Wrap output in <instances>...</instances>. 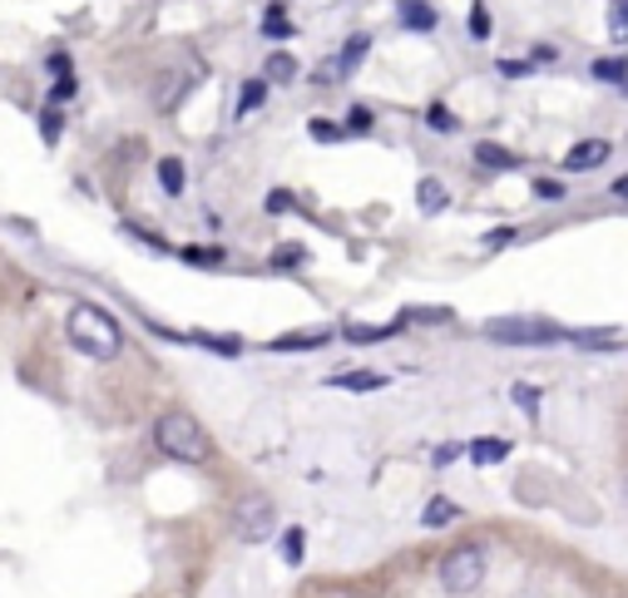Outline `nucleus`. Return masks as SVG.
Masks as SVG:
<instances>
[{"label": "nucleus", "mask_w": 628, "mask_h": 598, "mask_svg": "<svg viewBox=\"0 0 628 598\" xmlns=\"http://www.w3.org/2000/svg\"><path fill=\"white\" fill-rule=\"evenodd\" d=\"M178 258H184L188 267H223L228 262V252L223 248H178Z\"/></svg>", "instance_id": "412c9836"}, {"label": "nucleus", "mask_w": 628, "mask_h": 598, "mask_svg": "<svg viewBox=\"0 0 628 598\" xmlns=\"http://www.w3.org/2000/svg\"><path fill=\"white\" fill-rule=\"evenodd\" d=\"M425 124H431L435 134H455V114L445 110V104H431V110H425Z\"/></svg>", "instance_id": "393cba45"}, {"label": "nucleus", "mask_w": 628, "mask_h": 598, "mask_svg": "<svg viewBox=\"0 0 628 598\" xmlns=\"http://www.w3.org/2000/svg\"><path fill=\"white\" fill-rule=\"evenodd\" d=\"M262 100H268V80H248V84H243V94H238V110H233V114H238V120H243V114H253Z\"/></svg>", "instance_id": "6ab92c4d"}, {"label": "nucleus", "mask_w": 628, "mask_h": 598, "mask_svg": "<svg viewBox=\"0 0 628 598\" xmlns=\"http://www.w3.org/2000/svg\"><path fill=\"white\" fill-rule=\"evenodd\" d=\"M367 50H371V35H351L347 45H342V55H337V60H342V74L357 70L361 60H367Z\"/></svg>", "instance_id": "aec40b11"}, {"label": "nucleus", "mask_w": 628, "mask_h": 598, "mask_svg": "<svg viewBox=\"0 0 628 598\" xmlns=\"http://www.w3.org/2000/svg\"><path fill=\"white\" fill-rule=\"evenodd\" d=\"M475 164L490 168V174H505V168H519V154H509L495 138H481V144H475Z\"/></svg>", "instance_id": "0eeeda50"}, {"label": "nucleus", "mask_w": 628, "mask_h": 598, "mask_svg": "<svg viewBox=\"0 0 628 598\" xmlns=\"http://www.w3.org/2000/svg\"><path fill=\"white\" fill-rule=\"evenodd\" d=\"M80 94V84H74V74H60L55 80V90H50V104H65V100H74Z\"/></svg>", "instance_id": "7c9ffc66"}, {"label": "nucleus", "mask_w": 628, "mask_h": 598, "mask_svg": "<svg viewBox=\"0 0 628 598\" xmlns=\"http://www.w3.org/2000/svg\"><path fill=\"white\" fill-rule=\"evenodd\" d=\"M332 332H297V337H272L268 347L272 351H312V347H327Z\"/></svg>", "instance_id": "4468645a"}, {"label": "nucleus", "mask_w": 628, "mask_h": 598, "mask_svg": "<svg viewBox=\"0 0 628 598\" xmlns=\"http://www.w3.org/2000/svg\"><path fill=\"white\" fill-rule=\"evenodd\" d=\"M302 262V248H292V243H287V252H272V267H297Z\"/></svg>", "instance_id": "72a5a7b5"}, {"label": "nucleus", "mask_w": 628, "mask_h": 598, "mask_svg": "<svg viewBox=\"0 0 628 598\" xmlns=\"http://www.w3.org/2000/svg\"><path fill=\"white\" fill-rule=\"evenodd\" d=\"M609 154H614L609 138H579V144L564 154V168H569V174H589V168L609 164Z\"/></svg>", "instance_id": "423d86ee"}, {"label": "nucleus", "mask_w": 628, "mask_h": 598, "mask_svg": "<svg viewBox=\"0 0 628 598\" xmlns=\"http://www.w3.org/2000/svg\"><path fill=\"white\" fill-rule=\"evenodd\" d=\"M465 455H471L475 465H500L509 455V441H500V435H481V441L465 445Z\"/></svg>", "instance_id": "1a4fd4ad"}, {"label": "nucleus", "mask_w": 628, "mask_h": 598, "mask_svg": "<svg viewBox=\"0 0 628 598\" xmlns=\"http://www.w3.org/2000/svg\"><path fill=\"white\" fill-rule=\"evenodd\" d=\"M292 30H297V25L282 16V6H268V16H262V35H268V40H287Z\"/></svg>", "instance_id": "4be33fe9"}, {"label": "nucleus", "mask_w": 628, "mask_h": 598, "mask_svg": "<svg viewBox=\"0 0 628 598\" xmlns=\"http://www.w3.org/2000/svg\"><path fill=\"white\" fill-rule=\"evenodd\" d=\"M337 391H381L387 386V377H377V371H342V377H332Z\"/></svg>", "instance_id": "ddd939ff"}, {"label": "nucleus", "mask_w": 628, "mask_h": 598, "mask_svg": "<svg viewBox=\"0 0 628 598\" xmlns=\"http://www.w3.org/2000/svg\"><path fill=\"white\" fill-rule=\"evenodd\" d=\"M262 70H268V80H272V84H292V80H297V60L287 55V50H272L268 65H262Z\"/></svg>", "instance_id": "a211bd4d"}, {"label": "nucleus", "mask_w": 628, "mask_h": 598, "mask_svg": "<svg viewBox=\"0 0 628 598\" xmlns=\"http://www.w3.org/2000/svg\"><path fill=\"white\" fill-rule=\"evenodd\" d=\"M564 341H574V347H584V351H599V347H619V327H594V332H569Z\"/></svg>", "instance_id": "f8f14e48"}, {"label": "nucleus", "mask_w": 628, "mask_h": 598, "mask_svg": "<svg viewBox=\"0 0 628 598\" xmlns=\"http://www.w3.org/2000/svg\"><path fill=\"white\" fill-rule=\"evenodd\" d=\"M455 519H461V505H455V499H431V505L421 509L425 529H445V525H455Z\"/></svg>", "instance_id": "9b49d317"}, {"label": "nucleus", "mask_w": 628, "mask_h": 598, "mask_svg": "<svg viewBox=\"0 0 628 598\" xmlns=\"http://www.w3.org/2000/svg\"><path fill=\"white\" fill-rule=\"evenodd\" d=\"M50 74H55V80L60 74H70V55H50Z\"/></svg>", "instance_id": "4c0bfd02"}, {"label": "nucleus", "mask_w": 628, "mask_h": 598, "mask_svg": "<svg viewBox=\"0 0 628 598\" xmlns=\"http://www.w3.org/2000/svg\"><path fill=\"white\" fill-rule=\"evenodd\" d=\"M401 322H451V307H406Z\"/></svg>", "instance_id": "b1692460"}, {"label": "nucleus", "mask_w": 628, "mask_h": 598, "mask_svg": "<svg viewBox=\"0 0 628 598\" xmlns=\"http://www.w3.org/2000/svg\"><path fill=\"white\" fill-rule=\"evenodd\" d=\"M401 327H406L401 317H397V322H377V327H371V322H351V327H342V337L347 341H387V337H397Z\"/></svg>", "instance_id": "9d476101"}, {"label": "nucleus", "mask_w": 628, "mask_h": 598, "mask_svg": "<svg viewBox=\"0 0 628 598\" xmlns=\"http://www.w3.org/2000/svg\"><path fill=\"white\" fill-rule=\"evenodd\" d=\"M228 525H233V534H238L243 544H262V539L278 534V505H272L262 489H248V495H238Z\"/></svg>", "instance_id": "7ed1b4c3"}, {"label": "nucleus", "mask_w": 628, "mask_h": 598, "mask_svg": "<svg viewBox=\"0 0 628 598\" xmlns=\"http://www.w3.org/2000/svg\"><path fill=\"white\" fill-rule=\"evenodd\" d=\"M292 203H297V198H292V194H287V188H272V194H268V198H262V208H268V213H272V218H278V213H292Z\"/></svg>", "instance_id": "c85d7f7f"}, {"label": "nucleus", "mask_w": 628, "mask_h": 598, "mask_svg": "<svg viewBox=\"0 0 628 598\" xmlns=\"http://www.w3.org/2000/svg\"><path fill=\"white\" fill-rule=\"evenodd\" d=\"M455 455H465V451H461V445H445V451H435V465H451V461H455Z\"/></svg>", "instance_id": "58836bf2"}, {"label": "nucleus", "mask_w": 628, "mask_h": 598, "mask_svg": "<svg viewBox=\"0 0 628 598\" xmlns=\"http://www.w3.org/2000/svg\"><path fill=\"white\" fill-rule=\"evenodd\" d=\"M515 238V228H500V233H485V248H500V243Z\"/></svg>", "instance_id": "e433bc0d"}, {"label": "nucleus", "mask_w": 628, "mask_h": 598, "mask_svg": "<svg viewBox=\"0 0 628 598\" xmlns=\"http://www.w3.org/2000/svg\"><path fill=\"white\" fill-rule=\"evenodd\" d=\"M397 16H401V25H406V30H421V35L441 25L435 6H425V0H397Z\"/></svg>", "instance_id": "6e6552de"}, {"label": "nucleus", "mask_w": 628, "mask_h": 598, "mask_svg": "<svg viewBox=\"0 0 628 598\" xmlns=\"http://www.w3.org/2000/svg\"><path fill=\"white\" fill-rule=\"evenodd\" d=\"M154 445L168 455V461H178V465H204V461H213L208 431L188 411H164V415H158V421H154Z\"/></svg>", "instance_id": "f03ea898"}, {"label": "nucleus", "mask_w": 628, "mask_h": 598, "mask_svg": "<svg viewBox=\"0 0 628 598\" xmlns=\"http://www.w3.org/2000/svg\"><path fill=\"white\" fill-rule=\"evenodd\" d=\"M614 198H628V178H619V184H614Z\"/></svg>", "instance_id": "a19ab883"}, {"label": "nucleus", "mask_w": 628, "mask_h": 598, "mask_svg": "<svg viewBox=\"0 0 628 598\" xmlns=\"http://www.w3.org/2000/svg\"><path fill=\"white\" fill-rule=\"evenodd\" d=\"M609 30L619 40H628V0H614V6H609Z\"/></svg>", "instance_id": "cd10ccee"}, {"label": "nucleus", "mask_w": 628, "mask_h": 598, "mask_svg": "<svg viewBox=\"0 0 628 598\" xmlns=\"http://www.w3.org/2000/svg\"><path fill=\"white\" fill-rule=\"evenodd\" d=\"M416 203H421V213H441L445 203H451V194H445V184H435V178H421V184H416Z\"/></svg>", "instance_id": "dca6fc26"}, {"label": "nucleus", "mask_w": 628, "mask_h": 598, "mask_svg": "<svg viewBox=\"0 0 628 598\" xmlns=\"http://www.w3.org/2000/svg\"><path fill=\"white\" fill-rule=\"evenodd\" d=\"M485 337L505 341V347H549V341H564L569 332H559V327H549V322H490Z\"/></svg>", "instance_id": "39448f33"}, {"label": "nucleus", "mask_w": 628, "mask_h": 598, "mask_svg": "<svg viewBox=\"0 0 628 598\" xmlns=\"http://www.w3.org/2000/svg\"><path fill=\"white\" fill-rule=\"evenodd\" d=\"M509 396L519 401V411H529V415L539 411V386H529V381H515V391H509Z\"/></svg>", "instance_id": "a878e982"}, {"label": "nucleus", "mask_w": 628, "mask_h": 598, "mask_svg": "<svg viewBox=\"0 0 628 598\" xmlns=\"http://www.w3.org/2000/svg\"><path fill=\"white\" fill-rule=\"evenodd\" d=\"M65 337H70V347L80 351V357H90V361H114V357H120V347H124L120 322H114L104 307H94V302H74L70 307Z\"/></svg>", "instance_id": "f257e3e1"}, {"label": "nucleus", "mask_w": 628, "mask_h": 598, "mask_svg": "<svg viewBox=\"0 0 628 598\" xmlns=\"http://www.w3.org/2000/svg\"><path fill=\"white\" fill-rule=\"evenodd\" d=\"M594 80H604V84H628V60L624 55H604V60H594Z\"/></svg>", "instance_id": "2eb2a0df"}, {"label": "nucleus", "mask_w": 628, "mask_h": 598, "mask_svg": "<svg viewBox=\"0 0 628 598\" xmlns=\"http://www.w3.org/2000/svg\"><path fill=\"white\" fill-rule=\"evenodd\" d=\"M40 130H45V144H55V138H60V114L45 110V114H40Z\"/></svg>", "instance_id": "473e14b6"}, {"label": "nucleus", "mask_w": 628, "mask_h": 598, "mask_svg": "<svg viewBox=\"0 0 628 598\" xmlns=\"http://www.w3.org/2000/svg\"><path fill=\"white\" fill-rule=\"evenodd\" d=\"M535 194H539V198H559L564 188L555 184V178H539V184H535Z\"/></svg>", "instance_id": "f704fd0d"}, {"label": "nucleus", "mask_w": 628, "mask_h": 598, "mask_svg": "<svg viewBox=\"0 0 628 598\" xmlns=\"http://www.w3.org/2000/svg\"><path fill=\"white\" fill-rule=\"evenodd\" d=\"M500 74H509V80H515V74H529V65H525V60H500Z\"/></svg>", "instance_id": "c9c22d12"}, {"label": "nucleus", "mask_w": 628, "mask_h": 598, "mask_svg": "<svg viewBox=\"0 0 628 598\" xmlns=\"http://www.w3.org/2000/svg\"><path fill=\"white\" fill-rule=\"evenodd\" d=\"M485 584V549L481 544H455L441 559V589L445 594H475Z\"/></svg>", "instance_id": "20e7f679"}, {"label": "nucleus", "mask_w": 628, "mask_h": 598, "mask_svg": "<svg viewBox=\"0 0 628 598\" xmlns=\"http://www.w3.org/2000/svg\"><path fill=\"white\" fill-rule=\"evenodd\" d=\"M307 134L317 138V144H342L347 130L342 124H332V120H307Z\"/></svg>", "instance_id": "5701e85b"}, {"label": "nucleus", "mask_w": 628, "mask_h": 598, "mask_svg": "<svg viewBox=\"0 0 628 598\" xmlns=\"http://www.w3.org/2000/svg\"><path fill=\"white\" fill-rule=\"evenodd\" d=\"M302 544H307V539H302V529L292 525V529L282 534V559H287V564H302Z\"/></svg>", "instance_id": "bb28decb"}, {"label": "nucleus", "mask_w": 628, "mask_h": 598, "mask_svg": "<svg viewBox=\"0 0 628 598\" xmlns=\"http://www.w3.org/2000/svg\"><path fill=\"white\" fill-rule=\"evenodd\" d=\"M471 35H475V40H490V10L481 6V0L471 6Z\"/></svg>", "instance_id": "c756f323"}, {"label": "nucleus", "mask_w": 628, "mask_h": 598, "mask_svg": "<svg viewBox=\"0 0 628 598\" xmlns=\"http://www.w3.org/2000/svg\"><path fill=\"white\" fill-rule=\"evenodd\" d=\"M367 130H371V110H361L357 104V110L347 114V134H367Z\"/></svg>", "instance_id": "2f4dec72"}, {"label": "nucleus", "mask_w": 628, "mask_h": 598, "mask_svg": "<svg viewBox=\"0 0 628 598\" xmlns=\"http://www.w3.org/2000/svg\"><path fill=\"white\" fill-rule=\"evenodd\" d=\"M158 188H164L168 198L184 194V164H178V158H158Z\"/></svg>", "instance_id": "f3484780"}, {"label": "nucleus", "mask_w": 628, "mask_h": 598, "mask_svg": "<svg viewBox=\"0 0 628 598\" xmlns=\"http://www.w3.org/2000/svg\"><path fill=\"white\" fill-rule=\"evenodd\" d=\"M535 60L539 65H549V60H559V50L555 45H535Z\"/></svg>", "instance_id": "ea45409f"}]
</instances>
